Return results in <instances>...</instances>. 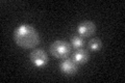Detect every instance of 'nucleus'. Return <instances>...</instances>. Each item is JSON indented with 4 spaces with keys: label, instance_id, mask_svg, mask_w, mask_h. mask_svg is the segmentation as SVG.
Returning <instances> with one entry per match:
<instances>
[{
    "label": "nucleus",
    "instance_id": "nucleus-7",
    "mask_svg": "<svg viewBox=\"0 0 125 83\" xmlns=\"http://www.w3.org/2000/svg\"><path fill=\"white\" fill-rule=\"evenodd\" d=\"M71 46L73 47V49H81L84 46V39L80 35H74L71 38Z\"/></svg>",
    "mask_w": 125,
    "mask_h": 83
},
{
    "label": "nucleus",
    "instance_id": "nucleus-1",
    "mask_svg": "<svg viewBox=\"0 0 125 83\" xmlns=\"http://www.w3.org/2000/svg\"><path fill=\"white\" fill-rule=\"evenodd\" d=\"M14 41L23 49H33L40 43V35L31 25L21 24L14 31Z\"/></svg>",
    "mask_w": 125,
    "mask_h": 83
},
{
    "label": "nucleus",
    "instance_id": "nucleus-3",
    "mask_svg": "<svg viewBox=\"0 0 125 83\" xmlns=\"http://www.w3.org/2000/svg\"><path fill=\"white\" fill-rule=\"evenodd\" d=\"M29 59L37 68H44L48 64V56L43 49H33L30 52Z\"/></svg>",
    "mask_w": 125,
    "mask_h": 83
},
{
    "label": "nucleus",
    "instance_id": "nucleus-5",
    "mask_svg": "<svg viewBox=\"0 0 125 83\" xmlns=\"http://www.w3.org/2000/svg\"><path fill=\"white\" fill-rule=\"evenodd\" d=\"M60 70L62 73L70 76V75H74L77 72L78 65L75 61H73L72 59H70L68 57V58H65L62 60V62L60 64Z\"/></svg>",
    "mask_w": 125,
    "mask_h": 83
},
{
    "label": "nucleus",
    "instance_id": "nucleus-8",
    "mask_svg": "<svg viewBox=\"0 0 125 83\" xmlns=\"http://www.w3.org/2000/svg\"><path fill=\"white\" fill-rule=\"evenodd\" d=\"M101 46H102V43H101L100 38L98 37H94L89 41V48L91 51H94V52L99 51L101 49Z\"/></svg>",
    "mask_w": 125,
    "mask_h": 83
},
{
    "label": "nucleus",
    "instance_id": "nucleus-6",
    "mask_svg": "<svg viewBox=\"0 0 125 83\" xmlns=\"http://www.w3.org/2000/svg\"><path fill=\"white\" fill-rule=\"evenodd\" d=\"M90 54L84 49H77L72 53V60L75 61L77 65H83L89 60Z\"/></svg>",
    "mask_w": 125,
    "mask_h": 83
},
{
    "label": "nucleus",
    "instance_id": "nucleus-4",
    "mask_svg": "<svg viewBox=\"0 0 125 83\" xmlns=\"http://www.w3.org/2000/svg\"><path fill=\"white\" fill-rule=\"evenodd\" d=\"M96 31V25L92 21H83L78 24L77 33L83 37H89L93 35Z\"/></svg>",
    "mask_w": 125,
    "mask_h": 83
},
{
    "label": "nucleus",
    "instance_id": "nucleus-2",
    "mask_svg": "<svg viewBox=\"0 0 125 83\" xmlns=\"http://www.w3.org/2000/svg\"><path fill=\"white\" fill-rule=\"evenodd\" d=\"M50 53L53 57L57 59L68 58L69 55L71 54V45L65 41H62V39L54 41L50 45Z\"/></svg>",
    "mask_w": 125,
    "mask_h": 83
}]
</instances>
